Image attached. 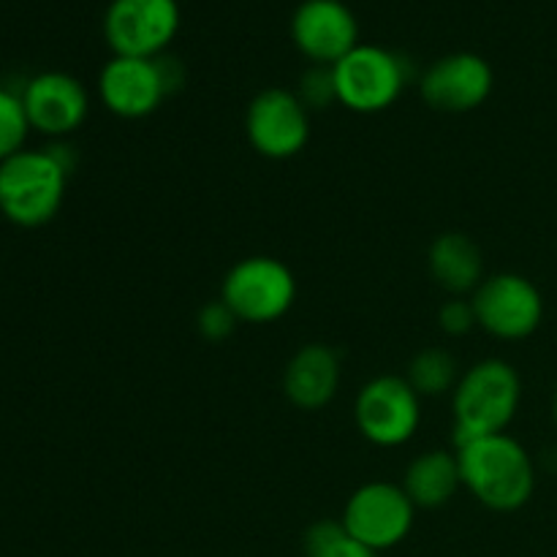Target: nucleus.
Listing matches in <instances>:
<instances>
[{"label": "nucleus", "instance_id": "obj_13", "mask_svg": "<svg viewBox=\"0 0 557 557\" xmlns=\"http://www.w3.org/2000/svg\"><path fill=\"white\" fill-rule=\"evenodd\" d=\"M30 128L52 139L74 134L90 114V92L65 71H41L20 90Z\"/></svg>", "mask_w": 557, "mask_h": 557}, {"label": "nucleus", "instance_id": "obj_12", "mask_svg": "<svg viewBox=\"0 0 557 557\" xmlns=\"http://www.w3.org/2000/svg\"><path fill=\"white\" fill-rule=\"evenodd\" d=\"M495 87L493 65L476 52H451L435 60L419 82L424 103L435 112H473Z\"/></svg>", "mask_w": 557, "mask_h": 557}, {"label": "nucleus", "instance_id": "obj_3", "mask_svg": "<svg viewBox=\"0 0 557 557\" xmlns=\"http://www.w3.org/2000/svg\"><path fill=\"white\" fill-rule=\"evenodd\" d=\"M522 381L506 359H482L460 375L451 397L455 408V449L506 433L520 411Z\"/></svg>", "mask_w": 557, "mask_h": 557}, {"label": "nucleus", "instance_id": "obj_9", "mask_svg": "<svg viewBox=\"0 0 557 557\" xmlns=\"http://www.w3.org/2000/svg\"><path fill=\"white\" fill-rule=\"evenodd\" d=\"M471 302L479 326L498 341H525L544 321L542 292L531 277L517 272L484 277Z\"/></svg>", "mask_w": 557, "mask_h": 557}, {"label": "nucleus", "instance_id": "obj_11", "mask_svg": "<svg viewBox=\"0 0 557 557\" xmlns=\"http://www.w3.org/2000/svg\"><path fill=\"white\" fill-rule=\"evenodd\" d=\"M245 134L259 156L286 161L308 147L310 112L294 90L267 87L248 103Z\"/></svg>", "mask_w": 557, "mask_h": 557}, {"label": "nucleus", "instance_id": "obj_8", "mask_svg": "<svg viewBox=\"0 0 557 557\" xmlns=\"http://www.w3.org/2000/svg\"><path fill=\"white\" fill-rule=\"evenodd\" d=\"M354 419L370 444L395 449L417 435L422 424V397L403 375H379L359 389Z\"/></svg>", "mask_w": 557, "mask_h": 557}, {"label": "nucleus", "instance_id": "obj_22", "mask_svg": "<svg viewBox=\"0 0 557 557\" xmlns=\"http://www.w3.org/2000/svg\"><path fill=\"white\" fill-rule=\"evenodd\" d=\"M239 319L234 315V310L228 308L223 299H215V302H207L205 308L199 310V319H196V326H199V335L210 343H221L226 337L234 335Z\"/></svg>", "mask_w": 557, "mask_h": 557}, {"label": "nucleus", "instance_id": "obj_2", "mask_svg": "<svg viewBox=\"0 0 557 557\" xmlns=\"http://www.w3.org/2000/svg\"><path fill=\"white\" fill-rule=\"evenodd\" d=\"M455 451L460 460L462 487L487 509L509 515L533 498L536 466L525 446L509 433L484 435Z\"/></svg>", "mask_w": 557, "mask_h": 557}, {"label": "nucleus", "instance_id": "obj_21", "mask_svg": "<svg viewBox=\"0 0 557 557\" xmlns=\"http://www.w3.org/2000/svg\"><path fill=\"white\" fill-rule=\"evenodd\" d=\"M299 101L310 109H326L330 103H337V87H335V71L332 65H310L299 79L297 90Z\"/></svg>", "mask_w": 557, "mask_h": 557}, {"label": "nucleus", "instance_id": "obj_20", "mask_svg": "<svg viewBox=\"0 0 557 557\" xmlns=\"http://www.w3.org/2000/svg\"><path fill=\"white\" fill-rule=\"evenodd\" d=\"M30 131V120H27L20 92L0 87V163L25 150Z\"/></svg>", "mask_w": 557, "mask_h": 557}, {"label": "nucleus", "instance_id": "obj_4", "mask_svg": "<svg viewBox=\"0 0 557 557\" xmlns=\"http://www.w3.org/2000/svg\"><path fill=\"white\" fill-rule=\"evenodd\" d=\"M185 82L177 58H120L112 54L98 74V98L123 120H141L156 112Z\"/></svg>", "mask_w": 557, "mask_h": 557}, {"label": "nucleus", "instance_id": "obj_10", "mask_svg": "<svg viewBox=\"0 0 557 557\" xmlns=\"http://www.w3.org/2000/svg\"><path fill=\"white\" fill-rule=\"evenodd\" d=\"M413 517H417V506L406 495L403 484L368 482L354 490L341 522L364 547L384 553L406 542L413 528Z\"/></svg>", "mask_w": 557, "mask_h": 557}, {"label": "nucleus", "instance_id": "obj_19", "mask_svg": "<svg viewBox=\"0 0 557 557\" xmlns=\"http://www.w3.org/2000/svg\"><path fill=\"white\" fill-rule=\"evenodd\" d=\"M308 557H379L370 547L351 536L341 520H321L305 533Z\"/></svg>", "mask_w": 557, "mask_h": 557}, {"label": "nucleus", "instance_id": "obj_5", "mask_svg": "<svg viewBox=\"0 0 557 557\" xmlns=\"http://www.w3.org/2000/svg\"><path fill=\"white\" fill-rule=\"evenodd\" d=\"M335 71L337 103L359 114H379L395 107L408 85V60L379 44H359Z\"/></svg>", "mask_w": 557, "mask_h": 557}, {"label": "nucleus", "instance_id": "obj_23", "mask_svg": "<svg viewBox=\"0 0 557 557\" xmlns=\"http://www.w3.org/2000/svg\"><path fill=\"white\" fill-rule=\"evenodd\" d=\"M438 324H441V330L451 337L468 335V332L479 324L476 310H473L471 299H460V297L449 299V302L438 310Z\"/></svg>", "mask_w": 557, "mask_h": 557}, {"label": "nucleus", "instance_id": "obj_17", "mask_svg": "<svg viewBox=\"0 0 557 557\" xmlns=\"http://www.w3.org/2000/svg\"><path fill=\"white\" fill-rule=\"evenodd\" d=\"M462 487V473L457 451L435 449L422 451L403 476V490L417 509H441Z\"/></svg>", "mask_w": 557, "mask_h": 557}, {"label": "nucleus", "instance_id": "obj_24", "mask_svg": "<svg viewBox=\"0 0 557 557\" xmlns=\"http://www.w3.org/2000/svg\"><path fill=\"white\" fill-rule=\"evenodd\" d=\"M553 422L557 428V386H555V395H553Z\"/></svg>", "mask_w": 557, "mask_h": 557}, {"label": "nucleus", "instance_id": "obj_1", "mask_svg": "<svg viewBox=\"0 0 557 557\" xmlns=\"http://www.w3.org/2000/svg\"><path fill=\"white\" fill-rule=\"evenodd\" d=\"M71 169L74 161L65 145L25 147L0 163V212L5 221L22 228L52 221L63 207Z\"/></svg>", "mask_w": 557, "mask_h": 557}, {"label": "nucleus", "instance_id": "obj_14", "mask_svg": "<svg viewBox=\"0 0 557 557\" xmlns=\"http://www.w3.org/2000/svg\"><path fill=\"white\" fill-rule=\"evenodd\" d=\"M292 41L313 65H335L359 47V22L343 0H302L292 16Z\"/></svg>", "mask_w": 557, "mask_h": 557}, {"label": "nucleus", "instance_id": "obj_7", "mask_svg": "<svg viewBox=\"0 0 557 557\" xmlns=\"http://www.w3.org/2000/svg\"><path fill=\"white\" fill-rule=\"evenodd\" d=\"M177 0H112L103 11V38L120 58H158L177 38Z\"/></svg>", "mask_w": 557, "mask_h": 557}, {"label": "nucleus", "instance_id": "obj_18", "mask_svg": "<svg viewBox=\"0 0 557 557\" xmlns=\"http://www.w3.org/2000/svg\"><path fill=\"white\" fill-rule=\"evenodd\" d=\"M406 381L413 386L419 397L446 395L451 386H457V359L444 348H424L408 364Z\"/></svg>", "mask_w": 557, "mask_h": 557}, {"label": "nucleus", "instance_id": "obj_15", "mask_svg": "<svg viewBox=\"0 0 557 557\" xmlns=\"http://www.w3.org/2000/svg\"><path fill=\"white\" fill-rule=\"evenodd\" d=\"M341 386V359L335 348L324 343H308L299 348L283 373V392L288 403L302 411H319L330 406Z\"/></svg>", "mask_w": 557, "mask_h": 557}, {"label": "nucleus", "instance_id": "obj_16", "mask_svg": "<svg viewBox=\"0 0 557 557\" xmlns=\"http://www.w3.org/2000/svg\"><path fill=\"white\" fill-rule=\"evenodd\" d=\"M430 275L438 283L444 292L462 297V294H471L482 286V250L473 243L468 234L460 232H446L430 245L428 253Z\"/></svg>", "mask_w": 557, "mask_h": 557}, {"label": "nucleus", "instance_id": "obj_6", "mask_svg": "<svg viewBox=\"0 0 557 557\" xmlns=\"http://www.w3.org/2000/svg\"><path fill=\"white\" fill-rule=\"evenodd\" d=\"M221 299L245 324H270L292 310L297 277L275 256H248L226 272Z\"/></svg>", "mask_w": 557, "mask_h": 557}]
</instances>
